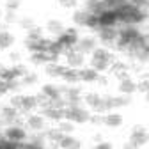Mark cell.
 <instances>
[{"mask_svg":"<svg viewBox=\"0 0 149 149\" xmlns=\"http://www.w3.org/2000/svg\"><path fill=\"white\" fill-rule=\"evenodd\" d=\"M85 27L91 29V30H100V20H98V16H96V14H91Z\"/></svg>","mask_w":149,"mask_h":149,"instance_id":"obj_36","label":"cell"},{"mask_svg":"<svg viewBox=\"0 0 149 149\" xmlns=\"http://www.w3.org/2000/svg\"><path fill=\"white\" fill-rule=\"evenodd\" d=\"M0 117H2L4 123L13 124V123H16L18 119H20V110L14 108L13 105H6V107L0 108Z\"/></svg>","mask_w":149,"mask_h":149,"instance_id":"obj_13","label":"cell"},{"mask_svg":"<svg viewBox=\"0 0 149 149\" xmlns=\"http://www.w3.org/2000/svg\"><path fill=\"white\" fill-rule=\"evenodd\" d=\"M146 101L149 103V92H146Z\"/></svg>","mask_w":149,"mask_h":149,"instance_id":"obj_52","label":"cell"},{"mask_svg":"<svg viewBox=\"0 0 149 149\" xmlns=\"http://www.w3.org/2000/svg\"><path fill=\"white\" fill-rule=\"evenodd\" d=\"M130 57H133V59H137V61H140V62H149V45H146V46H142L140 50L133 52Z\"/></svg>","mask_w":149,"mask_h":149,"instance_id":"obj_30","label":"cell"},{"mask_svg":"<svg viewBox=\"0 0 149 149\" xmlns=\"http://www.w3.org/2000/svg\"><path fill=\"white\" fill-rule=\"evenodd\" d=\"M117 89L121 94H126V96H132L133 92H137V82L130 77V74H124V77H119V84H117Z\"/></svg>","mask_w":149,"mask_h":149,"instance_id":"obj_9","label":"cell"},{"mask_svg":"<svg viewBox=\"0 0 149 149\" xmlns=\"http://www.w3.org/2000/svg\"><path fill=\"white\" fill-rule=\"evenodd\" d=\"M62 92H64V98H66L68 105H80V101L84 100L82 91L78 87H66V89H62Z\"/></svg>","mask_w":149,"mask_h":149,"instance_id":"obj_15","label":"cell"},{"mask_svg":"<svg viewBox=\"0 0 149 149\" xmlns=\"http://www.w3.org/2000/svg\"><path fill=\"white\" fill-rule=\"evenodd\" d=\"M39 107V101H37V96L34 94H23L22 96V107L20 112H32Z\"/></svg>","mask_w":149,"mask_h":149,"instance_id":"obj_22","label":"cell"},{"mask_svg":"<svg viewBox=\"0 0 149 149\" xmlns=\"http://www.w3.org/2000/svg\"><path fill=\"white\" fill-rule=\"evenodd\" d=\"M123 123H124V117L119 112H107V114H103V124L108 128H119L123 126Z\"/></svg>","mask_w":149,"mask_h":149,"instance_id":"obj_16","label":"cell"},{"mask_svg":"<svg viewBox=\"0 0 149 149\" xmlns=\"http://www.w3.org/2000/svg\"><path fill=\"white\" fill-rule=\"evenodd\" d=\"M27 126L32 132H43L45 126H46V119L43 114H30L27 117Z\"/></svg>","mask_w":149,"mask_h":149,"instance_id":"obj_14","label":"cell"},{"mask_svg":"<svg viewBox=\"0 0 149 149\" xmlns=\"http://www.w3.org/2000/svg\"><path fill=\"white\" fill-rule=\"evenodd\" d=\"M62 132L55 126V128H50L48 132H46V140H50L53 146H59V142H61V139H62Z\"/></svg>","mask_w":149,"mask_h":149,"instance_id":"obj_29","label":"cell"},{"mask_svg":"<svg viewBox=\"0 0 149 149\" xmlns=\"http://www.w3.org/2000/svg\"><path fill=\"white\" fill-rule=\"evenodd\" d=\"M43 116H45V119H48V121L59 123V121L64 119V108H55V107H52V105H46V107H43Z\"/></svg>","mask_w":149,"mask_h":149,"instance_id":"obj_18","label":"cell"},{"mask_svg":"<svg viewBox=\"0 0 149 149\" xmlns=\"http://www.w3.org/2000/svg\"><path fill=\"white\" fill-rule=\"evenodd\" d=\"M137 91H140V92H149V78H144V80H140V82H137Z\"/></svg>","mask_w":149,"mask_h":149,"instance_id":"obj_42","label":"cell"},{"mask_svg":"<svg viewBox=\"0 0 149 149\" xmlns=\"http://www.w3.org/2000/svg\"><path fill=\"white\" fill-rule=\"evenodd\" d=\"M57 2L62 7H66V9H73L74 6H77V0H57Z\"/></svg>","mask_w":149,"mask_h":149,"instance_id":"obj_45","label":"cell"},{"mask_svg":"<svg viewBox=\"0 0 149 149\" xmlns=\"http://www.w3.org/2000/svg\"><path fill=\"white\" fill-rule=\"evenodd\" d=\"M74 48L78 52H82L84 55H87V53H92L98 48V41H96V37H92V36H84V37L78 39V43H77Z\"/></svg>","mask_w":149,"mask_h":149,"instance_id":"obj_10","label":"cell"},{"mask_svg":"<svg viewBox=\"0 0 149 149\" xmlns=\"http://www.w3.org/2000/svg\"><path fill=\"white\" fill-rule=\"evenodd\" d=\"M66 64H61V62H50L45 66V73L52 78H62V74L66 71Z\"/></svg>","mask_w":149,"mask_h":149,"instance_id":"obj_19","label":"cell"},{"mask_svg":"<svg viewBox=\"0 0 149 149\" xmlns=\"http://www.w3.org/2000/svg\"><path fill=\"white\" fill-rule=\"evenodd\" d=\"M0 108H2V107H0Z\"/></svg>","mask_w":149,"mask_h":149,"instance_id":"obj_54","label":"cell"},{"mask_svg":"<svg viewBox=\"0 0 149 149\" xmlns=\"http://www.w3.org/2000/svg\"><path fill=\"white\" fill-rule=\"evenodd\" d=\"M130 142L140 149L142 146H146L149 142V132L142 124H135L133 130H132V133H130Z\"/></svg>","mask_w":149,"mask_h":149,"instance_id":"obj_5","label":"cell"},{"mask_svg":"<svg viewBox=\"0 0 149 149\" xmlns=\"http://www.w3.org/2000/svg\"><path fill=\"white\" fill-rule=\"evenodd\" d=\"M101 2L105 4V7H107V9H117V7L124 6L128 0H101Z\"/></svg>","mask_w":149,"mask_h":149,"instance_id":"obj_35","label":"cell"},{"mask_svg":"<svg viewBox=\"0 0 149 149\" xmlns=\"http://www.w3.org/2000/svg\"><path fill=\"white\" fill-rule=\"evenodd\" d=\"M57 128L61 130L64 135H69V133H73V130H74V123H71V121H68V119H62V121H59Z\"/></svg>","mask_w":149,"mask_h":149,"instance_id":"obj_33","label":"cell"},{"mask_svg":"<svg viewBox=\"0 0 149 149\" xmlns=\"http://www.w3.org/2000/svg\"><path fill=\"white\" fill-rule=\"evenodd\" d=\"M9 59H11V61H14V62H18V61H20V53H18V52L9 53Z\"/></svg>","mask_w":149,"mask_h":149,"instance_id":"obj_48","label":"cell"},{"mask_svg":"<svg viewBox=\"0 0 149 149\" xmlns=\"http://www.w3.org/2000/svg\"><path fill=\"white\" fill-rule=\"evenodd\" d=\"M114 53H112L110 50H107V48H101V46H98L94 52L91 53V62H103V64H114Z\"/></svg>","mask_w":149,"mask_h":149,"instance_id":"obj_8","label":"cell"},{"mask_svg":"<svg viewBox=\"0 0 149 149\" xmlns=\"http://www.w3.org/2000/svg\"><path fill=\"white\" fill-rule=\"evenodd\" d=\"M66 57V66L68 68H74V69H80L84 66V61H85V55L82 52H78L77 48H71L64 53Z\"/></svg>","mask_w":149,"mask_h":149,"instance_id":"obj_6","label":"cell"},{"mask_svg":"<svg viewBox=\"0 0 149 149\" xmlns=\"http://www.w3.org/2000/svg\"><path fill=\"white\" fill-rule=\"evenodd\" d=\"M89 16H91V13L87 9H77V11L73 13V23L77 25V27H85Z\"/></svg>","mask_w":149,"mask_h":149,"instance_id":"obj_26","label":"cell"},{"mask_svg":"<svg viewBox=\"0 0 149 149\" xmlns=\"http://www.w3.org/2000/svg\"><path fill=\"white\" fill-rule=\"evenodd\" d=\"M114 11L117 14L119 23H123V25H135L137 27V25L144 23L147 18H149V13L147 11H140L135 6H132L130 2H126L124 6H121V7L114 9Z\"/></svg>","mask_w":149,"mask_h":149,"instance_id":"obj_1","label":"cell"},{"mask_svg":"<svg viewBox=\"0 0 149 149\" xmlns=\"http://www.w3.org/2000/svg\"><path fill=\"white\" fill-rule=\"evenodd\" d=\"M92 140H94V142H101L103 139H101V135L98 133V135H94V137H92Z\"/></svg>","mask_w":149,"mask_h":149,"instance_id":"obj_50","label":"cell"},{"mask_svg":"<svg viewBox=\"0 0 149 149\" xmlns=\"http://www.w3.org/2000/svg\"><path fill=\"white\" fill-rule=\"evenodd\" d=\"M4 135L13 140V142H18V144H22L27 140V132L22 128V126H18V124H9L6 130H4Z\"/></svg>","mask_w":149,"mask_h":149,"instance_id":"obj_7","label":"cell"},{"mask_svg":"<svg viewBox=\"0 0 149 149\" xmlns=\"http://www.w3.org/2000/svg\"><path fill=\"white\" fill-rule=\"evenodd\" d=\"M62 80L66 84H77L80 82V74H78V69H74V68H66L64 74H62Z\"/></svg>","mask_w":149,"mask_h":149,"instance_id":"obj_28","label":"cell"},{"mask_svg":"<svg viewBox=\"0 0 149 149\" xmlns=\"http://www.w3.org/2000/svg\"><path fill=\"white\" fill-rule=\"evenodd\" d=\"M112 73L117 74V78L119 77H124V74H128V64L126 62H119V61H114V64H112Z\"/></svg>","mask_w":149,"mask_h":149,"instance_id":"obj_31","label":"cell"},{"mask_svg":"<svg viewBox=\"0 0 149 149\" xmlns=\"http://www.w3.org/2000/svg\"><path fill=\"white\" fill-rule=\"evenodd\" d=\"M22 6V0H6V9L7 11H18Z\"/></svg>","mask_w":149,"mask_h":149,"instance_id":"obj_39","label":"cell"},{"mask_svg":"<svg viewBox=\"0 0 149 149\" xmlns=\"http://www.w3.org/2000/svg\"><path fill=\"white\" fill-rule=\"evenodd\" d=\"M123 149H139V147H137V146H133L132 142H130V140H128V142H126V144L123 146Z\"/></svg>","mask_w":149,"mask_h":149,"instance_id":"obj_49","label":"cell"},{"mask_svg":"<svg viewBox=\"0 0 149 149\" xmlns=\"http://www.w3.org/2000/svg\"><path fill=\"white\" fill-rule=\"evenodd\" d=\"M89 123H91V124H94V126H100V124H103V114H98V112H94V114H91V117H89Z\"/></svg>","mask_w":149,"mask_h":149,"instance_id":"obj_40","label":"cell"},{"mask_svg":"<svg viewBox=\"0 0 149 149\" xmlns=\"http://www.w3.org/2000/svg\"><path fill=\"white\" fill-rule=\"evenodd\" d=\"M139 36H140V29L139 27H135V25H124V27L119 29V36H117L116 46L119 50H128L130 45H132Z\"/></svg>","mask_w":149,"mask_h":149,"instance_id":"obj_2","label":"cell"},{"mask_svg":"<svg viewBox=\"0 0 149 149\" xmlns=\"http://www.w3.org/2000/svg\"><path fill=\"white\" fill-rule=\"evenodd\" d=\"M20 27H22V29H25V30L29 32L30 29H34V27H36V23H34L32 18H22V20H20Z\"/></svg>","mask_w":149,"mask_h":149,"instance_id":"obj_38","label":"cell"},{"mask_svg":"<svg viewBox=\"0 0 149 149\" xmlns=\"http://www.w3.org/2000/svg\"><path fill=\"white\" fill-rule=\"evenodd\" d=\"M132 6H135L140 11H147L149 13V0H128Z\"/></svg>","mask_w":149,"mask_h":149,"instance_id":"obj_37","label":"cell"},{"mask_svg":"<svg viewBox=\"0 0 149 149\" xmlns=\"http://www.w3.org/2000/svg\"><path fill=\"white\" fill-rule=\"evenodd\" d=\"M20 87H22V80H20V78H14V80H9V82H7L9 92H16Z\"/></svg>","mask_w":149,"mask_h":149,"instance_id":"obj_41","label":"cell"},{"mask_svg":"<svg viewBox=\"0 0 149 149\" xmlns=\"http://www.w3.org/2000/svg\"><path fill=\"white\" fill-rule=\"evenodd\" d=\"M22 80V85H34V84H37V80H39V77H37V73H27L23 78H20Z\"/></svg>","mask_w":149,"mask_h":149,"instance_id":"obj_34","label":"cell"},{"mask_svg":"<svg viewBox=\"0 0 149 149\" xmlns=\"http://www.w3.org/2000/svg\"><path fill=\"white\" fill-rule=\"evenodd\" d=\"M22 96H23V94H14V96L11 98L9 105H13L14 108H18V110H20V107H22Z\"/></svg>","mask_w":149,"mask_h":149,"instance_id":"obj_43","label":"cell"},{"mask_svg":"<svg viewBox=\"0 0 149 149\" xmlns=\"http://www.w3.org/2000/svg\"><path fill=\"white\" fill-rule=\"evenodd\" d=\"M14 41H16V37L13 32H9L6 29L0 30V50H9L14 45Z\"/></svg>","mask_w":149,"mask_h":149,"instance_id":"obj_25","label":"cell"},{"mask_svg":"<svg viewBox=\"0 0 149 149\" xmlns=\"http://www.w3.org/2000/svg\"><path fill=\"white\" fill-rule=\"evenodd\" d=\"M7 92H9V89H7V82H6L4 78H0V96L7 94Z\"/></svg>","mask_w":149,"mask_h":149,"instance_id":"obj_47","label":"cell"},{"mask_svg":"<svg viewBox=\"0 0 149 149\" xmlns=\"http://www.w3.org/2000/svg\"><path fill=\"white\" fill-rule=\"evenodd\" d=\"M41 94L46 98V100H55V98H61L62 96V89L61 87H57L55 84H45L43 87H41Z\"/></svg>","mask_w":149,"mask_h":149,"instance_id":"obj_21","label":"cell"},{"mask_svg":"<svg viewBox=\"0 0 149 149\" xmlns=\"http://www.w3.org/2000/svg\"><path fill=\"white\" fill-rule=\"evenodd\" d=\"M46 30H48L50 34L59 36V34H62V32L66 30V27H64V23H62L61 20H48V22H46Z\"/></svg>","mask_w":149,"mask_h":149,"instance_id":"obj_27","label":"cell"},{"mask_svg":"<svg viewBox=\"0 0 149 149\" xmlns=\"http://www.w3.org/2000/svg\"><path fill=\"white\" fill-rule=\"evenodd\" d=\"M4 18H6V22H7V23L16 22V11H7V13L4 14Z\"/></svg>","mask_w":149,"mask_h":149,"instance_id":"obj_46","label":"cell"},{"mask_svg":"<svg viewBox=\"0 0 149 149\" xmlns=\"http://www.w3.org/2000/svg\"><path fill=\"white\" fill-rule=\"evenodd\" d=\"M84 101H85V105H87L89 108H92L94 112H98V110H100V107H101L103 96H101V94H98V92H87V94L84 96Z\"/></svg>","mask_w":149,"mask_h":149,"instance_id":"obj_24","label":"cell"},{"mask_svg":"<svg viewBox=\"0 0 149 149\" xmlns=\"http://www.w3.org/2000/svg\"><path fill=\"white\" fill-rule=\"evenodd\" d=\"M78 74H80V82H85V84H94L101 77V74L94 68H80L78 69Z\"/></svg>","mask_w":149,"mask_h":149,"instance_id":"obj_17","label":"cell"},{"mask_svg":"<svg viewBox=\"0 0 149 149\" xmlns=\"http://www.w3.org/2000/svg\"><path fill=\"white\" fill-rule=\"evenodd\" d=\"M59 147L61 149H82V142L77 137H73V133H69V135H62Z\"/></svg>","mask_w":149,"mask_h":149,"instance_id":"obj_23","label":"cell"},{"mask_svg":"<svg viewBox=\"0 0 149 149\" xmlns=\"http://www.w3.org/2000/svg\"><path fill=\"white\" fill-rule=\"evenodd\" d=\"M30 144H34V146H37V147H45V142H46V133H41V132H36L32 137H30V140H29Z\"/></svg>","mask_w":149,"mask_h":149,"instance_id":"obj_32","label":"cell"},{"mask_svg":"<svg viewBox=\"0 0 149 149\" xmlns=\"http://www.w3.org/2000/svg\"><path fill=\"white\" fill-rule=\"evenodd\" d=\"M92 149H114V146L110 142H107V140H101V142H96V146Z\"/></svg>","mask_w":149,"mask_h":149,"instance_id":"obj_44","label":"cell"},{"mask_svg":"<svg viewBox=\"0 0 149 149\" xmlns=\"http://www.w3.org/2000/svg\"><path fill=\"white\" fill-rule=\"evenodd\" d=\"M98 20H100V29H103V27H116V25L119 23L117 14H116L114 9H105V11L98 16Z\"/></svg>","mask_w":149,"mask_h":149,"instance_id":"obj_12","label":"cell"},{"mask_svg":"<svg viewBox=\"0 0 149 149\" xmlns=\"http://www.w3.org/2000/svg\"><path fill=\"white\" fill-rule=\"evenodd\" d=\"M2 18H4V13H2V9H0V20H2Z\"/></svg>","mask_w":149,"mask_h":149,"instance_id":"obj_53","label":"cell"},{"mask_svg":"<svg viewBox=\"0 0 149 149\" xmlns=\"http://www.w3.org/2000/svg\"><path fill=\"white\" fill-rule=\"evenodd\" d=\"M78 39H80V36H78V32H77V29H73V27H69V29H66L62 34H59L57 36V41L62 45V48L68 52V50H71V48H74L77 46V43H78Z\"/></svg>","mask_w":149,"mask_h":149,"instance_id":"obj_4","label":"cell"},{"mask_svg":"<svg viewBox=\"0 0 149 149\" xmlns=\"http://www.w3.org/2000/svg\"><path fill=\"white\" fill-rule=\"evenodd\" d=\"M84 2H85V4L89 6V4H92V2H96V0H84Z\"/></svg>","mask_w":149,"mask_h":149,"instance_id":"obj_51","label":"cell"},{"mask_svg":"<svg viewBox=\"0 0 149 149\" xmlns=\"http://www.w3.org/2000/svg\"><path fill=\"white\" fill-rule=\"evenodd\" d=\"M30 62L32 64H37V66H41V64H50V62H57L48 52H32L30 53Z\"/></svg>","mask_w":149,"mask_h":149,"instance_id":"obj_20","label":"cell"},{"mask_svg":"<svg viewBox=\"0 0 149 149\" xmlns=\"http://www.w3.org/2000/svg\"><path fill=\"white\" fill-rule=\"evenodd\" d=\"M117 36H119V30L116 27H103L98 30V37L103 45H116Z\"/></svg>","mask_w":149,"mask_h":149,"instance_id":"obj_11","label":"cell"},{"mask_svg":"<svg viewBox=\"0 0 149 149\" xmlns=\"http://www.w3.org/2000/svg\"><path fill=\"white\" fill-rule=\"evenodd\" d=\"M89 117H91V112L87 108H84L82 105H68L64 108V119H68L74 124L89 123Z\"/></svg>","mask_w":149,"mask_h":149,"instance_id":"obj_3","label":"cell"}]
</instances>
